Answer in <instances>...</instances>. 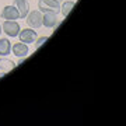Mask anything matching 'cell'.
I'll list each match as a JSON object with an SVG mask.
<instances>
[{
    "instance_id": "8",
    "label": "cell",
    "mask_w": 126,
    "mask_h": 126,
    "mask_svg": "<svg viewBox=\"0 0 126 126\" xmlns=\"http://www.w3.org/2000/svg\"><path fill=\"white\" fill-rule=\"evenodd\" d=\"M11 50H13V53L16 55V56H18V58H25L28 55V46L27 44H24V42H18V44H16V45H13V48H11Z\"/></svg>"
},
{
    "instance_id": "3",
    "label": "cell",
    "mask_w": 126,
    "mask_h": 126,
    "mask_svg": "<svg viewBox=\"0 0 126 126\" xmlns=\"http://www.w3.org/2000/svg\"><path fill=\"white\" fill-rule=\"evenodd\" d=\"M27 24L31 28H39L42 25V14L38 10H34L27 14Z\"/></svg>"
},
{
    "instance_id": "9",
    "label": "cell",
    "mask_w": 126,
    "mask_h": 126,
    "mask_svg": "<svg viewBox=\"0 0 126 126\" xmlns=\"http://www.w3.org/2000/svg\"><path fill=\"white\" fill-rule=\"evenodd\" d=\"M10 50H11L10 41L7 38H0V55L7 56V55H10Z\"/></svg>"
},
{
    "instance_id": "1",
    "label": "cell",
    "mask_w": 126,
    "mask_h": 126,
    "mask_svg": "<svg viewBox=\"0 0 126 126\" xmlns=\"http://www.w3.org/2000/svg\"><path fill=\"white\" fill-rule=\"evenodd\" d=\"M38 7L41 11H52V13L58 14L60 11V4L58 0H39L38 1Z\"/></svg>"
},
{
    "instance_id": "11",
    "label": "cell",
    "mask_w": 126,
    "mask_h": 126,
    "mask_svg": "<svg viewBox=\"0 0 126 126\" xmlns=\"http://www.w3.org/2000/svg\"><path fill=\"white\" fill-rule=\"evenodd\" d=\"M73 7H74V1H66V3L60 7V11H62V14L66 17V16L70 13V10H72Z\"/></svg>"
},
{
    "instance_id": "5",
    "label": "cell",
    "mask_w": 126,
    "mask_h": 126,
    "mask_svg": "<svg viewBox=\"0 0 126 126\" xmlns=\"http://www.w3.org/2000/svg\"><path fill=\"white\" fill-rule=\"evenodd\" d=\"M1 17L4 20H17L20 18V13H18L17 7L14 6H6L3 11H1Z\"/></svg>"
},
{
    "instance_id": "4",
    "label": "cell",
    "mask_w": 126,
    "mask_h": 126,
    "mask_svg": "<svg viewBox=\"0 0 126 126\" xmlns=\"http://www.w3.org/2000/svg\"><path fill=\"white\" fill-rule=\"evenodd\" d=\"M18 36H20V41L24 42V44H32L36 39V32L32 31L31 28H25V30H21L20 31Z\"/></svg>"
},
{
    "instance_id": "12",
    "label": "cell",
    "mask_w": 126,
    "mask_h": 126,
    "mask_svg": "<svg viewBox=\"0 0 126 126\" xmlns=\"http://www.w3.org/2000/svg\"><path fill=\"white\" fill-rule=\"evenodd\" d=\"M46 41H48V36H41L39 39L36 41V44H35V49H38V48H39L41 45H44Z\"/></svg>"
},
{
    "instance_id": "14",
    "label": "cell",
    "mask_w": 126,
    "mask_h": 126,
    "mask_svg": "<svg viewBox=\"0 0 126 126\" xmlns=\"http://www.w3.org/2000/svg\"><path fill=\"white\" fill-rule=\"evenodd\" d=\"M58 1H62V0H58Z\"/></svg>"
},
{
    "instance_id": "6",
    "label": "cell",
    "mask_w": 126,
    "mask_h": 126,
    "mask_svg": "<svg viewBox=\"0 0 126 126\" xmlns=\"http://www.w3.org/2000/svg\"><path fill=\"white\" fill-rule=\"evenodd\" d=\"M58 23V17H56V13H52V11H45L44 16H42V24L48 28H52L56 25Z\"/></svg>"
},
{
    "instance_id": "13",
    "label": "cell",
    "mask_w": 126,
    "mask_h": 126,
    "mask_svg": "<svg viewBox=\"0 0 126 126\" xmlns=\"http://www.w3.org/2000/svg\"><path fill=\"white\" fill-rule=\"evenodd\" d=\"M0 34H1V25H0Z\"/></svg>"
},
{
    "instance_id": "10",
    "label": "cell",
    "mask_w": 126,
    "mask_h": 126,
    "mask_svg": "<svg viewBox=\"0 0 126 126\" xmlns=\"http://www.w3.org/2000/svg\"><path fill=\"white\" fill-rule=\"evenodd\" d=\"M14 67H16V63L14 62H11V60H9V59H6V58H0V70L3 73L10 72Z\"/></svg>"
},
{
    "instance_id": "2",
    "label": "cell",
    "mask_w": 126,
    "mask_h": 126,
    "mask_svg": "<svg viewBox=\"0 0 126 126\" xmlns=\"http://www.w3.org/2000/svg\"><path fill=\"white\" fill-rule=\"evenodd\" d=\"M1 30H3L9 36H11V38L18 36V34H20V25H18V23L14 21V20H6L4 24L1 25Z\"/></svg>"
},
{
    "instance_id": "7",
    "label": "cell",
    "mask_w": 126,
    "mask_h": 126,
    "mask_svg": "<svg viewBox=\"0 0 126 126\" xmlns=\"http://www.w3.org/2000/svg\"><path fill=\"white\" fill-rule=\"evenodd\" d=\"M14 4L17 7L18 13H20V17L25 18L27 14L30 13V4H28L27 0H14Z\"/></svg>"
}]
</instances>
